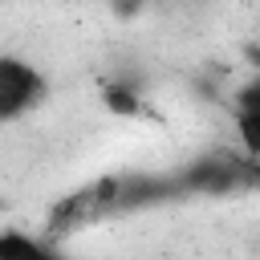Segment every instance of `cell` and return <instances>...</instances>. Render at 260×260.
Returning a JSON list of instances; mask_svg holds the SVG:
<instances>
[{
  "instance_id": "cell-1",
  "label": "cell",
  "mask_w": 260,
  "mask_h": 260,
  "mask_svg": "<svg viewBox=\"0 0 260 260\" xmlns=\"http://www.w3.org/2000/svg\"><path fill=\"white\" fill-rule=\"evenodd\" d=\"M41 98H45V77L20 57H0V122L28 114Z\"/></svg>"
},
{
  "instance_id": "cell-2",
  "label": "cell",
  "mask_w": 260,
  "mask_h": 260,
  "mask_svg": "<svg viewBox=\"0 0 260 260\" xmlns=\"http://www.w3.org/2000/svg\"><path fill=\"white\" fill-rule=\"evenodd\" d=\"M0 260H49L32 240L16 236V232H4L0 236Z\"/></svg>"
},
{
  "instance_id": "cell-3",
  "label": "cell",
  "mask_w": 260,
  "mask_h": 260,
  "mask_svg": "<svg viewBox=\"0 0 260 260\" xmlns=\"http://www.w3.org/2000/svg\"><path fill=\"white\" fill-rule=\"evenodd\" d=\"M106 106H110L114 114H134V110H138V98L126 93V89H110V93H106Z\"/></svg>"
}]
</instances>
